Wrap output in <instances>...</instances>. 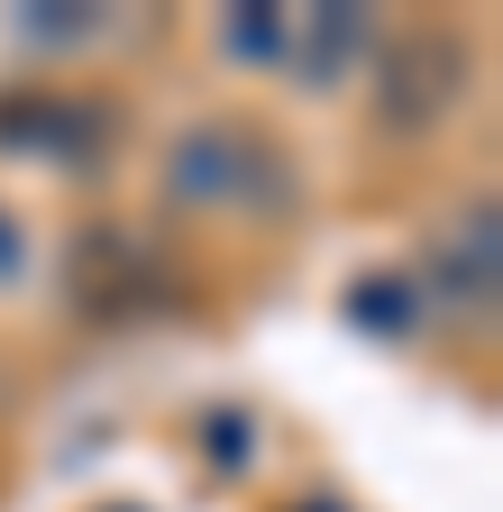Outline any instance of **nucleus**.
Segmentation results:
<instances>
[{"label": "nucleus", "instance_id": "1", "mask_svg": "<svg viewBox=\"0 0 503 512\" xmlns=\"http://www.w3.org/2000/svg\"><path fill=\"white\" fill-rule=\"evenodd\" d=\"M165 192L174 202H202V211H247V220H284L293 211V165L275 138L238 119H211L193 138H174L165 156Z\"/></svg>", "mask_w": 503, "mask_h": 512}, {"label": "nucleus", "instance_id": "2", "mask_svg": "<svg viewBox=\"0 0 503 512\" xmlns=\"http://www.w3.org/2000/svg\"><path fill=\"white\" fill-rule=\"evenodd\" d=\"M476 83V46L458 28H394L375 46V119L394 138H430Z\"/></svg>", "mask_w": 503, "mask_h": 512}, {"label": "nucleus", "instance_id": "3", "mask_svg": "<svg viewBox=\"0 0 503 512\" xmlns=\"http://www.w3.org/2000/svg\"><path fill=\"white\" fill-rule=\"evenodd\" d=\"M0 147H28V156H55V165H101V147H110V110H92V101H55V92L0 101Z\"/></svg>", "mask_w": 503, "mask_h": 512}, {"label": "nucleus", "instance_id": "4", "mask_svg": "<svg viewBox=\"0 0 503 512\" xmlns=\"http://www.w3.org/2000/svg\"><path fill=\"white\" fill-rule=\"evenodd\" d=\"M430 275H439V302L449 311L494 320V293H503V275H494V202H476V211H458L449 229H439Z\"/></svg>", "mask_w": 503, "mask_h": 512}, {"label": "nucleus", "instance_id": "5", "mask_svg": "<svg viewBox=\"0 0 503 512\" xmlns=\"http://www.w3.org/2000/svg\"><path fill=\"white\" fill-rule=\"evenodd\" d=\"M366 46V10H321V19H302V46H293V74L311 92H330L348 74V55Z\"/></svg>", "mask_w": 503, "mask_h": 512}, {"label": "nucleus", "instance_id": "6", "mask_svg": "<svg viewBox=\"0 0 503 512\" xmlns=\"http://www.w3.org/2000/svg\"><path fill=\"white\" fill-rule=\"evenodd\" d=\"M348 311H357V330H394V339H412V330H421V284H412V275H357Z\"/></svg>", "mask_w": 503, "mask_h": 512}, {"label": "nucleus", "instance_id": "7", "mask_svg": "<svg viewBox=\"0 0 503 512\" xmlns=\"http://www.w3.org/2000/svg\"><path fill=\"white\" fill-rule=\"evenodd\" d=\"M229 55H247V64H284L293 55V10H229Z\"/></svg>", "mask_w": 503, "mask_h": 512}, {"label": "nucleus", "instance_id": "8", "mask_svg": "<svg viewBox=\"0 0 503 512\" xmlns=\"http://www.w3.org/2000/svg\"><path fill=\"white\" fill-rule=\"evenodd\" d=\"M19 28H28L37 46H74V37H101L110 19H101V10H83V0H55V10H28Z\"/></svg>", "mask_w": 503, "mask_h": 512}, {"label": "nucleus", "instance_id": "9", "mask_svg": "<svg viewBox=\"0 0 503 512\" xmlns=\"http://www.w3.org/2000/svg\"><path fill=\"white\" fill-rule=\"evenodd\" d=\"M28 275V238H19V220L0 211V284H19Z\"/></svg>", "mask_w": 503, "mask_h": 512}, {"label": "nucleus", "instance_id": "10", "mask_svg": "<svg viewBox=\"0 0 503 512\" xmlns=\"http://www.w3.org/2000/svg\"><path fill=\"white\" fill-rule=\"evenodd\" d=\"M311 512H330V503H311Z\"/></svg>", "mask_w": 503, "mask_h": 512}]
</instances>
